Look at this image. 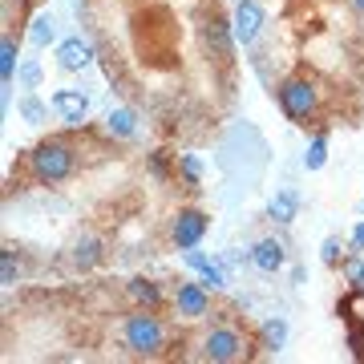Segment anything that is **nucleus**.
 <instances>
[{"instance_id": "23", "label": "nucleus", "mask_w": 364, "mask_h": 364, "mask_svg": "<svg viewBox=\"0 0 364 364\" xmlns=\"http://www.w3.org/2000/svg\"><path fill=\"white\" fill-rule=\"evenodd\" d=\"M178 166H182V174H186V182H191V186L203 178V162H198L195 154H182V158H178Z\"/></svg>"}, {"instance_id": "19", "label": "nucleus", "mask_w": 364, "mask_h": 364, "mask_svg": "<svg viewBox=\"0 0 364 364\" xmlns=\"http://www.w3.org/2000/svg\"><path fill=\"white\" fill-rule=\"evenodd\" d=\"M16 109H21V117H25L28 126H45V122H49V105L37 102L33 93H25V97L16 102Z\"/></svg>"}, {"instance_id": "4", "label": "nucleus", "mask_w": 364, "mask_h": 364, "mask_svg": "<svg viewBox=\"0 0 364 364\" xmlns=\"http://www.w3.org/2000/svg\"><path fill=\"white\" fill-rule=\"evenodd\" d=\"M247 352V336L243 332H235V328H215L207 340H203V356L215 364H231L239 360Z\"/></svg>"}, {"instance_id": "21", "label": "nucleus", "mask_w": 364, "mask_h": 364, "mask_svg": "<svg viewBox=\"0 0 364 364\" xmlns=\"http://www.w3.org/2000/svg\"><path fill=\"white\" fill-rule=\"evenodd\" d=\"M16 279H21V259H16L13 247H4V251H0V284L13 287Z\"/></svg>"}, {"instance_id": "1", "label": "nucleus", "mask_w": 364, "mask_h": 364, "mask_svg": "<svg viewBox=\"0 0 364 364\" xmlns=\"http://www.w3.org/2000/svg\"><path fill=\"white\" fill-rule=\"evenodd\" d=\"M28 162H33V178L53 186V182H65L69 174H73L77 154H73V146H65V142H41Z\"/></svg>"}, {"instance_id": "14", "label": "nucleus", "mask_w": 364, "mask_h": 364, "mask_svg": "<svg viewBox=\"0 0 364 364\" xmlns=\"http://www.w3.org/2000/svg\"><path fill=\"white\" fill-rule=\"evenodd\" d=\"M53 37H57V21H53V13H37L33 21H28V41H33L37 49H49Z\"/></svg>"}, {"instance_id": "20", "label": "nucleus", "mask_w": 364, "mask_h": 364, "mask_svg": "<svg viewBox=\"0 0 364 364\" xmlns=\"http://www.w3.org/2000/svg\"><path fill=\"white\" fill-rule=\"evenodd\" d=\"M324 162H328V138L316 134L308 142V150H304V170H324Z\"/></svg>"}, {"instance_id": "8", "label": "nucleus", "mask_w": 364, "mask_h": 364, "mask_svg": "<svg viewBox=\"0 0 364 364\" xmlns=\"http://www.w3.org/2000/svg\"><path fill=\"white\" fill-rule=\"evenodd\" d=\"M53 109H57L61 122L81 126V122L90 117V97H85L81 90H57V93H53Z\"/></svg>"}, {"instance_id": "22", "label": "nucleus", "mask_w": 364, "mask_h": 364, "mask_svg": "<svg viewBox=\"0 0 364 364\" xmlns=\"http://www.w3.org/2000/svg\"><path fill=\"white\" fill-rule=\"evenodd\" d=\"M344 279H348L352 287H364V259L360 255H348V259H344Z\"/></svg>"}, {"instance_id": "6", "label": "nucleus", "mask_w": 364, "mask_h": 364, "mask_svg": "<svg viewBox=\"0 0 364 364\" xmlns=\"http://www.w3.org/2000/svg\"><path fill=\"white\" fill-rule=\"evenodd\" d=\"M263 25H267V16H263L259 0H239V4H235L231 28H235V41H239V45H255Z\"/></svg>"}, {"instance_id": "13", "label": "nucleus", "mask_w": 364, "mask_h": 364, "mask_svg": "<svg viewBox=\"0 0 364 364\" xmlns=\"http://www.w3.org/2000/svg\"><path fill=\"white\" fill-rule=\"evenodd\" d=\"M97 263H102V239H93V235L77 239V243H73V267H77V272H93Z\"/></svg>"}, {"instance_id": "29", "label": "nucleus", "mask_w": 364, "mask_h": 364, "mask_svg": "<svg viewBox=\"0 0 364 364\" xmlns=\"http://www.w3.org/2000/svg\"><path fill=\"white\" fill-rule=\"evenodd\" d=\"M352 4H356V9H360V13H364V0H352Z\"/></svg>"}, {"instance_id": "27", "label": "nucleus", "mask_w": 364, "mask_h": 364, "mask_svg": "<svg viewBox=\"0 0 364 364\" xmlns=\"http://www.w3.org/2000/svg\"><path fill=\"white\" fill-rule=\"evenodd\" d=\"M182 255H186V267H195V272H203V267H207V255H203V251H195V247H191V251H182Z\"/></svg>"}, {"instance_id": "11", "label": "nucleus", "mask_w": 364, "mask_h": 364, "mask_svg": "<svg viewBox=\"0 0 364 364\" xmlns=\"http://www.w3.org/2000/svg\"><path fill=\"white\" fill-rule=\"evenodd\" d=\"M251 263H255L259 272H267V275L284 272V263H287V247L279 243V239H259V243L251 247Z\"/></svg>"}, {"instance_id": "17", "label": "nucleus", "mask_w": 364, "mask_h": 364, "mask_svg": "<svg viewBox=\"0 0 364 364\" xmlns=\"http://www.w3.org/2000/svg\"><path fill=\"white\" fill-rule=\"evenodd\" d=\"M126 291H130V299H134V304H142V308H154L158 299H162V287H158L154 279H142V275H138V279H130V284H126Z\"/></svg>"}, {"instance_id": "26", "label": "nucleus", "mask_w": 364, "mask_h": 364, "mask_svg": "<svg viewBox=\"0 0 364 364\" xmlns=\"http://www.w3.org/2000/svg\"><path fill=\"white\" fill-rule=\"evenodd\" d=\"M198 275H203V284H210V287H227V275H223V267H215V263H207Z\"/></svg>"}, {"instance_id": "24", "label": "nucleus", "mask_w": 364, "mask_h": 364, "mask_svg": "<svg viewBox=\"0 0 364 364\" xmlns=\"http://www.w3.org/2000/svg\"><path fill=\"white\" fill-rule=\"evenodd\" d=\"M340 251H344V247H340V239H336V235H328L324 247H320V259H324L328 267H336V263H340Z\"/></svg>"}, {"instance_id": "12", "label": "nucleus", "mask_w": 364, "mask_h": 364, "mask_svg": "<svg viewBox=\"0 0 364 364\" xmlns=\"http://www.w3.org/2000/svg\"><path fill=\"white\" fill-rule=\"evenodd\" d=\"M267 215H272L275 223H296V215H299V195L291 191V186L275 191L272 203H267Z\"/></svg>"}, {"instance_id": "2", "label": "nucleus", "mask_w": 364, "mask_h": 364, "mask_svg": "<svg viewBox=\"0 0 364 364\" xmlns=\"http://www.w3.org/2000/svg\"><path fill=\"white\" fill-rule=\"evenodd\" d=\"M122 340H126V348L134 352V356H158L162 352V344H166V328L158 324V316H130L126 320V328H122Z\"/></svg>"}, {"instance_id": "5", "label": "nucleus", "mask_w": 364, "mask_h": 364, "mask_svg": "<svg viewBox=\"0 0 364 364\" xmlns=\"http://www.w3.org/2000/svg\"><path fill=\"white\" fill-rule=\"evenodd\" d=\"M207 227H210V219L203 215V210L186 207V210H178V215H174L170 239H174V247H178V251H191V247H198V243H203V235H207Z\"/></svg>"}, {"instance_id": "25", "label": "nucleus", "mask_w": 364, "mask_h": 364, "mask_svg": "<svg viewBox=\"0 0 364 364\" xmlns=\"http://www.w3.org/2000/svg\"><path fill=\"white\" fill-rule=\"evenodd\" d=\"M16 81H21L25 90H33V85L41 81V65H37V61H25V65H21V73H16Z\"/></svg>"}, {"instance_id": "16", "label": "nucleus", "mask_w": 364, "mask_h": 364, "mask_svg": "<svg viewBox=\"0 0 364 364\" xmlns=\"http://www.w3.org/2000/svg\"><path fill=\"white\" fill-rule=\"evenodd\" d=\"M259 340H263V348H267V352H279V348H284V344H287V320H284V316H272V320H263Z\"/></svg>"}, {"instance_id": "3", "label": "nucleus", "mask_w": 364, "mask_h": 364, "mask_svg": "<svg viewBox=\"0 0 364 364\" xmlns=\"http://www.w3.org/2000/svg\"><path fill=\"white\" fill-rule=\"evenodd\" d=\"M316 85L308 77H291L279 85V109H284L291 122H308V117L316 114Z\"/></svg>"}, {"instance_id": "28", "label": "nucleus", "mask_w": 364, "mask_h": 364, "mask_svg": "<svg viewBox=\"0 0 364 364\" xmlns=\"http://www.w3.org/2000/svg\"><path fill=\"white\" fill-rule=\"evenodd\" d=\"M352 247H356V251L364 247V223H360V227H356V231H352Z\"/></svg>"}, {"instance_id": "18", "label": "nucleus", "mask_w": 364, "mask_h": 364, "mask_svg": "<svg viewBox=\"0 0 364 364\" xmlns=\"http://www.w3.org/2000/svg\"><path fill=\"white\" fill-rule=\"evenodd\" d=\"M16 73H21V69H16V41L4 37V41H0V81H4V90L13 85Z\"/></svg>"}, {"instance_id": "7", "label": "nucleus", "mask_w": 364, "mask_h": 364, "mask_svg": "<svg viewBox=\"0 0 364 364\" xmlns=\"http://www.w3.org/2000/svg\"><path fill=\"white\" fill-rule=\"evenodd\" d=\"M207 308H210L207 284H195V279L178 284V291H174V312H178L182 320H198V316H207Z\"/></svg>"}, {"instance_id": "10", "label": "nucleus", "mask_w": 364, "mask_h": 364, "mask_svg": "<svg viewBox=\"0 0 364 364\" xmlns=\"http://www.w3.org/2000/svg\"><path fill=\"white\" fill-rule=\"evenodd\" d=\"M203 45L210 49V57L227 61V57H231V45H235V28H227L223 16H210L207 28H203Z\"/></svg>"}, {"instance_id": "9", "label": "nucleus", "mask_w": 364, "mask_h": 364, "mask_svg": "<svg viewBox=\"0 0 364 364\" xmlns=\"http://www.w3.org/2000/svg\"><path fill=\"white\" fill-rule=\"evenodd\" d=\"M90 61H93V49L81 37H65L57 45V65L65 69V73H81Z\"/></svg>"}, {"instance_id": "15", "label": "nucleus", "mask_w": 364, "mask_h": 364, "mask_svg": "<svg viewBox=\"0 0 364 364\" xmlns=\"http://www.w3.org/2000/svg\"><path fill=\"white\" fill-rule=\"evenodd\" d=\"M105 130L114 134V138H134V134H138L134 109H126V105H122V109H109V114H105Z\"/></svg>"}]
</instances>
